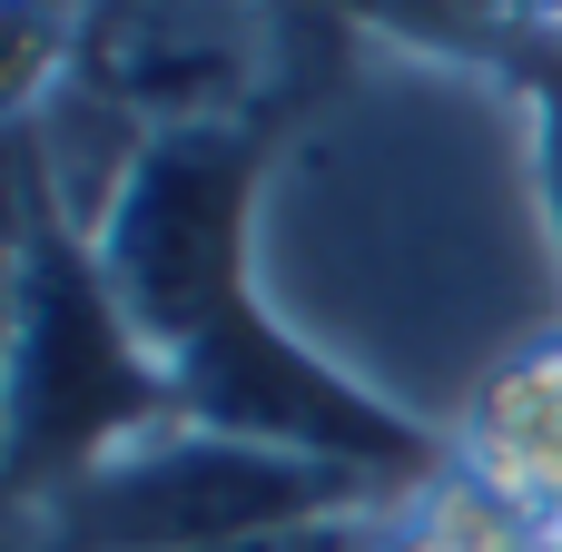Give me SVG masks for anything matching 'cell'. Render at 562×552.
<instances>
[{
    "label": "cell",
    "instance_id": "1",
    "mask_svg": "<svg viewBox=\"0 0 562 552\" xmlns=\"http://www.w3.org/2000/svg\"><path fill=\"white\" fill-rule=\"evenodd\" d=\"M247 207H257V148L237 119H207V128H158L79 237L188 425L286 444L316 464H356L375 484H415L425 444L385 405H366L346 375H326L316 346L257 316Z\"/></svg>",
    "mask_w": 562,
    "mask_h": 552
},
{
    "label": "cell",
    "instance_id": "2",
    "mask_svg": "<svg viewBox=\"0 0 562 552\" xmlns=\"http://www.w3.org/2000/svg\"><path fill=\"white\" fill-rule=\"evenodd\" d=\"M188 425L168 375L148 365L138 326L119 316L89 237L49 217V188L30 168L20 198V286H10V494L40 514L49 494L89 484L128 444Z\"/></svg>",
    "mask_w": 562,
    "mask_h": 552
},
{
    "label": "cell",
    "instance_id": "3",
    "mask_svg": "<svg viewBox=\"0 0 562 552\" xmlns=\"http://www.w3.org/2000/svg\"><path fill=\"white\" fill-rule=\"evenodd\" d=\"M375 494H395V484H375L356 464L286 454V444L168 425V435L128 444L119 464H99L89 484L20 514V552H217V543H247V533L366 514Z\"/></svg>",
    "mask_w": 562,
    "mask_h": 552
},
{
    "label": "cell",
    "instance_id": "4",
    "mask_svg": "<svg viewBox=\"0 0 562 552\" xmlns=\"http://www.w3.org/2000/svg\"><path fill=\"white\" fill-rule=\"evenodd\" d=\"M445 464L514 504L543 543H562V326L494 346L445 425Z\"/></svg>",
    "mask_w": 562,
    "mask_h": 552
},
{
    "label": "cell",
    "instance_id": "5",
    "mask_svg": "<svg viewBox=\"0 0 562 552\" xmlns=\"http://www.w3.org/2000/svg\"><path fill=\"white\" fill-rule=\"evenodd\" d=\"M356 552H553V543L514 504H494L474 474L425 464L415 484H395L356 514Z\"/></svg>",
    "mask_w": 562,
    "mask_h": 552
},
{
    "label": "cell",
    "instance_id": "6",
    "mask_svg": "<svg viewBox=\"0 0 562 552\" xmlns=\"http://www.w3.org/2000/svg\"><path fill=\"white\" fill-rule=\"evenodd\" d=\"M217 552H356V514H336V523H286V533H247V543H217Z\"/></svg>",
    "mask_w": 562,
    "mask_h": 552
},
{
    "label": "cell",
    "instance_id": "7",
    "mask_svg": "<svg viewBox=\"0 0 562 552\" xmlns=\"http://www.w3.org/2000/svg\"><path fill=\"white\" fill-rule=\"evenodd\" d=\"M454 10H474V20H524V30H553L562 0H454Z\"/></svg>",
    "mask_w": 562,
    "mask_h": 552
},
{
    "label": "cell",
    "instance_id": "8",
    "mask_svg": "<svg viewBox=\"0 0 562 552\" xmlns=\"http://www.w3.org/2000/svg\"><path fill=\"white\" fill-rule=\"evenodd\" d=\"M316 10H454V0H316Z\"/></svg>",
    "mask_w": 562,
    "mask_h": 552
},
{
    "label": "cell",
    "instance_id": "9",
    "mask_svg": "<svg viewBox=\"0 0 562 552\" xmlns=\"http://www.w3.org/2000/svg\"><path fill=\"white\" fill-rule=\"evenodd\" d=\"M553 552H562V543H553Z\"/></svg>",
    "mask_w": 562,
    "mask_h": 552
}]
</instances>
